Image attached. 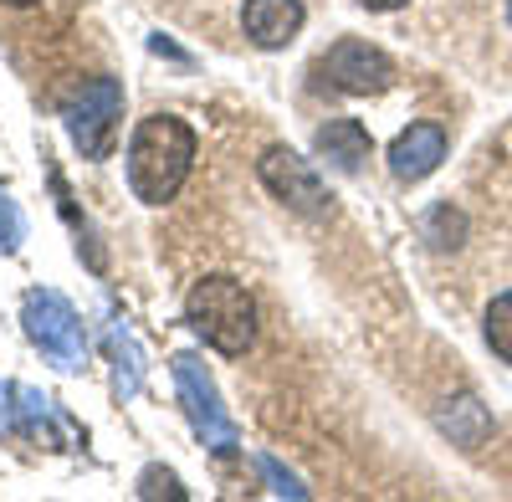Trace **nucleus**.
Returning a JSON list of instances; mask_svg holds the SVG:
<instances>
[{"instance_id": "nucleus-15", "label": "nucleus", "mask_w": 512, "mask_h": 502, "mask_svg": "<svg viewBox=\"0 0 512 502\" xmlns=\"http://www.w3.org/2000/svg\"><path fill=\"white\" fill-rule=\"evenodd\" d=\"M139 497H144V502H159V497H169V502H185V487H180V477H175V472L149 467V472L139 477Z\"/></svg>"}, {"instance_id": "nucleus-10", "label": "nucleus", "mask_w": 512, "mask_h": 502, "mask_svg": "<svg viewBox=\"0 0 512 502\" xmlns=\"http://www.w3.org/2000/svg\"><path fill=\"white\" fill-rule=\"evenodd\" d=\"M313 144H318V154L333 164L338 175H359L364 159H369V149H374V144H369V129H364L359 118H328Z\"/></svg>"}, {"instance_id": "nucleus-4", "label": "nucleus", "mask_w": 512, "mask_h": 502, "mask_svg": "<svg viewBox=\"0 0 512 502\" xmlns=\"http://www.w3.org/2000/svg\"><path fill=\"white\" fill-rule=\"evenodd\" d=\"M118 118H123V88L118 77H88L82 88L62 103L67 139L82 159H108L118 139Z\"/></svg>"}, {"instance_id": "nucleus-17", "label": "nucleus", "mask_w": 512, "mask_h": 502, "mask_svg": "<svg viewBox=\"0 0 512 502\" xmlns=\"http://www.w3.org/2000/svg\"><path fill=\"white\" fill-rule=\"evenodd\" d=\"M262 472H267V482H272V492H277V497H308V487L297 482L292 472H282L277 456H262Z\"/></svg>"}, {"instance_id": "nucleus-1", "label": "nucleus", "mask_w": 512, "mask_h": 502, "mask_svg": "<svg viewBox=\"0 0 512 502\" xmlns=\"http://www.w3.org/2000/svg\"><path fill=\"white\" fill-rule=\"evenodd\" d=\"M190 164H195V129L175 113H154L128 139V190L144 205H169L190 180Z\"/></svg>"}, {"instance_id": "nucleus-9", "label": "nucleus", "mask_w": 512, "mask_h": 502, "mask_svg": "<svg viewBox=\"0 0 512 502\" xmlns=\"http://www.w3.org/2000/svg\"><path fill=\"white\" fill-rule=\"evenodd\" d=\"M303 0H246V11H241V31L251 47H262V52H282L287 41L303 31Z\"/></svg>"}, {"instance_id": "nucleus-8", "label": "nucleus", "mask_w": 512, "mask_h": 502, "mask_svg": "<svg viewBox=\"0 0 512 502\" xmlns=\"http://www.w3.org/2000/svg\"><path fill=\"white\" fill-rule=\"evenodd\" d=\"M446 159V129L441 123H410V129L390 144V175L400 185H420L425 175H436Z\"/></svg>"}, {"instance_id": "nucleus-7", "label": "nucleus", "mask_w": 512, "mask_h": 502, "mask_svg": "<svg viewBox=\"0 0 512 502\" xmlns=\"http://www.w3.org/2000/svg\"><path fill=\"white\" fill-rule=\"evenodd\" d=\"M256 175H262V185L287 205L292 216H303V221H323L333 211V195L323 190L318 170L303 159V154H292V149H267L262 164H256Z\"/></svg>"}, {"instance_id": "nucleus-3", "label": "nucleus", "mask_w": 512, "mask_h": 502, "mask_svg": "<svg viewBox=\"0 0 512 502\" xmlns=\"http://www.w3.org/2000/svg\"><path fill=\"white\" fill-rule=\"evenodd\" d=\"M21 323H26V339L41 349L47 364H57L67 374L82 369V359H88V333H82V318H77V308L62 298V292H52V287L26 292Z\"/></svg>"}, {"instance_id": "nucleus-5", "label": "nucleus", "mask_w": 512, "mask_h": 502, "mask_svg": "<svg viewBox=\"0 0 512 502\" xmlns=\"http://www.w3.org/2000/svg\"><path fill=\"white\" fill-rule=\"evenodd\" d=\"M175 390H180V405H185V415H190L195 436L216 451V456H231V451L241 446L236 421L226 415L216 380L205 374V364H200L195 354H175Z\"/></svg>"}, {"instance_id": "nucleus-13", "label": "nucleus", "mask_w": 512, "mask_h": 502, "mask_svg": "<svg viewBox=\"0 0 512 502\" xmlns=\"http://www.w3.org/2000/svg\"><path fill=\"white\" fill-rule=\"evenodd\" d=\"M420 231H425V241H431L436 251H456L461 241H466V216L456 211V205H431L425 211V221H420Z\"/></svg>"}, {"instance_id": "nucleus-18", "label": "nucleus", "mask_w": 512, "mask_h": 502, "mask_svg": "<svg viewBox=\"0 0 512 502\" xmlns=\"http://www.w3.org/2000/svg\"><path fill=\"white\" fill-rule=\"evenodd\" d=\"M364 11H400V6H410V0H359Z\"/></svg>"}, {"instance_id": "nucleus-16", "label": "nucleus", "mask_w": 512, "mask_h": 502, "mask_svg": "<svg viewBox=\"0 0 512 502\" xmlns=\"http://www.w3.org/2000/svg\"><path fill=\"white\" fill-rule=\"evenodd\" d=\"M26 241V221L16 211V200L6 195V185H0V251H16Z\"/></svg>"}, {"instance_id": "nucleus-14", "label": "nucleus", "mask_w": 512, "mask_h": 502, "mask_svg": "<svg viewBox=\"0 0 512 502\" xmlns=\"http://www.w3.org/2000/svg\"><path fill=\"white\" fill-rule=\"evenodd\" d=\"M482 333H487V349H492V354H497L502 364H512V292H502V298H492Z\"/></svg>"}, {"instance_id": "nucleus-19", "label": "nucleus", "mask_w": 512, "mask_h": 502, "mask_svg": "<svg viewBox=\"0 0 512 502\" xmlns=\"http://www.w3.org/2000/svg\"><path fill=\"white\" fill-rule=\"evenodd\" d=\"M11 6H36V0H11Z\"/></svg>"}, {"instance_id": "nucleus-11", "label": "nucleus", "mask_w": 512, "mask_h": 502, "mask_svg": "<svg viewBox=\"0 0 512 502\" xmlns=\"http://www.w3.org/2000/svg\"><path fill=\"white\" fill-rule=\"evenodd\" d=\"M436 426H441L456 446L477 451V446L487 441V431H492V415H487V405H482L477 395H451V400L436 410Z\"/></svg>"}, {"instance_id": "nucleus-12", "label": "nucleus", "mask_w": 512, "mask_h": 502, "mask_svg": "<svg viewBox=\"0 0 512 502\" xmlns=\"http://www.w3.org/2000/svg\"><path fill=\"white\" fill-rule=\"evenodd\" d=\"M108 354H113V385L118 395H139V380H144V364H139V344H134V333L128 328H108Z\"/></svg>"}, {"instance_id": "nucleus-2", "label": "nucleus", "mask_w": 512, "mask_h": 502, "mask_svg": "<svg viewBox=\"0 0 512 502\" xmlns=\"http://www.w3.org/2000/svg\"><path fill=\"white\" fill-rule=\"evenodd\" d=\"M185 323L216 354H231V359L256 344V303H251V292L236 277H226V272H210V277H200L190 287Z\"/></svg>"}, {"instance_id": "nucleus-6", "label": "nucleus", "mask_w": 512, "mask_h": 502, "mask_svg": "<svg viewBox=\"0 0 512 502\" xmlns=\"http://www.w3.org/2000/svg\"><path fill=\"white\" fill-rule=\"evenodd\" d=\"M318 77L328 82L333 93H349V98H379L395 88V62L384 57L379 47L359 36H344L318 57Z\"/></svg>"}, {"instance_id": "nucleus-20", "label": "nucleus", "mask_w": 512, "mask_h": 502, "mask_svg": "<svg viewBox=\"0 0 512 502\" xmlns=\"http://www.w3.org/2000/svg\"><path fill=\"white\" fill-rule=\"evenodd\" d=\"M507 21H512V0H507Z\"/></svg>"}]
</instances>
